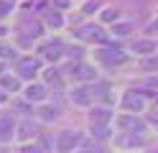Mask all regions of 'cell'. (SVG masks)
Wrapping results in <instances>:
<instances>
[{"instance_id": "obj_8", "label": "cell", "mask_w": 158, "mask_h": 153, "mask_svg": "<svg viewBox=\"0 0 158 153\" xmlns=\"http://www.w3.org/2000/svg\"><path fill=\"white\" fill-rule=\"evenodd\" d=\"M46 97V89H44V84H31L26 89V100L28 102H41Z\"/></svg>"}, {"instance_id": "obj_7", "label": "cell", "mask_w": 158, "mask_h": 153, "mask_svg": "<svg viewBox=\"0 0 158 153\" xmlns=\"http://www.w3.org/2000/svg\"><path fill=\"white\" fill-rule=\"evenodd\" d=\"M97 56H100V59L105 61V64H123V61H125L123 51H117V49H102Z\"/></svg>"}, {"instance_id": "obj_24", "label": "cell", "mask_w": 158, "mask_h": 153, "mask_svg": "<svg viewBox=\"0 0 158 153\" xmlns=\"http://www.w3.org/2000/svg\"><path fill=\"white\" fill-rule=\"evenodd\" d=\"M23 153H44V151H41V146H26Z\"/></svg>"}, {"instance_id": "obj_6", "label": "cell", "mask_w": 158, "mask_h": 153, "mask_svg": "<svg viewBox=\"0 0 158 153\" xmlns=\"http://www.w3.org/2000/svg\"><path fill=\"white\" fill-rule=\"evenodd\" d=\"M72 74L77 79H82V82H92L97 74H94V69L92 66H87V64H72Z\"/></svg>"}, {"instance_id": "obj_13", "label": "cell", "mask_w": 158, "mask_h": 153, "mask_svg": "<svg viewBox=\"0 0 158 153\" xmlns=\"http://www.w3.org/2000/svg\"><path fill=\"white\" fill-rule=\"evenodd\" d=\"M133 51H135V54H153V51H156V44H153V41H135V44H133Z\"/></svg>"}, {"instance_id": "obj_25", "label": "cell", "mask_w": 158, "mask_h": 153, "mask_svg": "<svg viewBox=\"0 0 158 153\" xmlns=\"http://www.w3.org/2000/svg\"><path fill=\"white\" fill-rule=\"evenodd\" d=\"M69 54H72V56H77V59H79V56H82V49H69Z\"/></svg>"}, {"instance_id": "obj_30", "label": "cell", "mask_w": 158, "mask_h": 153, "mask_svg": "<svg viewBox=\"0 0 158 153\" xmlns=\"http://www.w3.org/2000/svg\"><path fill=\"white\" fill-rule=\"evenodd\" d=\"M3 100H5V95H3V92H0V102H3Z\"/></svg>"}, {"instance_id": "obj_9", "label": "cell", "mask_w": 158, "mask_h": 153, "mask_svg": "<svg viewBox=\"0 0 158 153\" xmlns=\"http://www.w3.org/2000/svg\"><path fill=\"white\" fill-rule=\"evenodd\" d=\"M120 128L123 130H138V133H143V120H138V117H130V115H125V117H120Z\"/></svg>"}, {"instance_id": "obj_26", "label": "cell", "mask_w": 158, "mask_h": 153, "mask_svg": "<svg viewBox=\"0 0 158 153\" xmlns=\"http://www.w3.org/2000/svg\"><path fill=\"white\" fill-rule=\"evenodd\" d=\"M8 10H10V5H8V3H0V13H8Z\"/></svg>"}, {"instance_id": "obj_4", "label": "cell", "mask_w": 158, "mask_h": 153, "mask_svg": "<svg viewBox=\"0 0 158 153\" xmlns=\"http://www.w3.org/2000/svg\"><path fill=\"white\" fill-rule=\"evenodd\" d=\"M38 69H41V61H38L36 56H26L18 61V77H28L31 79L33 74H38Z\"/></svg>"}, {"instance_id": "obj_3", "label": "cell", "mask_w": 158, "mask_h": 153, "mask_svg": "<svg viewBox=\"0 0 158 153\" xmlns=\"http://www.w3.org/2000/svg\"><path fill=\"white\" fill-rule=\"evenodd\" d=\"M77 36L82 38V41H107V36H105V31L100 28V26H94V23H87V26H82L77 31Z\"/></svg>"}, {"instance_id": "obj_20", "label": "cell", "mask_w": 158, "mask_h": 153, "mask_svg": "<svg viewBox=\"0 0 158 153\" xmlns=\"http://www.w3.org/2000/svg\"><path fill=\"white\" fill-rule=\"evenodd\" d=\"M0 56H3V59H13V56H15V49H10V46H0Z\"/></svg>"}, {"instance_id": "obj_23", "label": "cell", "mask_w": 158, "mask_h": 153, "mask_svg": "<svg viewBox=\"0 0 158 153\" xmlns=\"http://www.w3.org/2000/svg\"><path fill=\"white\" fill-rule=\"evenodd\" d=\"M115 18H117V10H112V8H107L102 13V20H115Z\"/></svg>"}, {"instance_id": "obj_17", "label": "cell", "mask_w": 158, "mask_h": 153, "mask_svg": "<svg viewBox=\"0 0 158 153\" xmlns=\"http://www.w3.org/2000/svg\"><path fill=\"white\" fill-rule=\"evenodd\" d=\"M92 135H94L97 140H105V138H107V128H105V125H92Z\"/></svg>"}, {"instance_id": "obj_31", "label": "cell", "mask_w": 158, "mask_h": 153, "mask_svg": "<svg viewBox=\"0 0 158 153\" xmlns=\"http://www.w3.org/2000/svg\"><path fill=\"white\" fill-rule=\"evenodd\" d=\"M5 3H8V5H10V3H15V0H5Z\"/></svg>"}, {"instance_id": "obj_10", "label": "cell", "mask_w": 158, "mask_h": 153, "mask_svg": "<svg viewBox=\"0 0 158 153\" xmlns=\"http://www.w3.org/2000/svg\"><path fill=\"white\" fill-rule=\"evenodd\" d=\"M123 105L127 107V110H135V112H140L143 110V100L135 95V92H127L125 95V100H123Z\"/></svg>"}, {"instance_id": "obj_14", "label": "cell", "mask_w": 158, "mask_h": 153, "mask_svg": "<svg viewBox=\"0 0 158 153\" xmlns=\"http://www.w3.org/2000/svg\"><path fill=\"white\" fill-rule=\"evenodd\" d=\"M23 28H26V31H28V33H31L33 38H36V36H41V26H38L36 20H33V23H31V20L26 18V20H23Z\"/></svg>"}, {"instance_id": "obj_27", "label": "cell", "mask_w": 158, "mask_h": 153, "mask_svg": "<svg viewBox=\"0 0 158 153\" xmlns=\"http://www.w3.org/2000/svg\"><path fill=\"white\" fill-rule=\"evenodd\" d=\"M148 31H151V33H158V20H156V23H153L151 28H148Z\"/></svg>"}, {"instance_id": "obj_21", "label": "cell", "mask_w": 158, "mask_h": 153, "mask_svg": "<svg viewBox=\"0 0 158 153\" xmlns=\"http://www.w3.org/2000/svg\"><path fill=\"white\" fill-rule=\"evenodd\" d=\"M41 117H44V120H54V117H56V110H51V107H41Z\"/></svg>"}, {"instance_id": "obj_2", "label": "cell", "mask_w": 158, "mask_h": 153, "mask_svg": "<svg viewBox=\"0 0 158 153\" xmlns=\"http://www.w3.org/2000/svg\"><path fill=\"white\" fill-rule=\"evenodd\" d=\"M100 92H105V87H79L74 95H72V100L77 102V105L87 107V105H92V102H94V97L100 95Z\"/></svg>"}, {"instance_id": "obj_1", "label": "cell", "mask_w": 158, "mask_h": 153, "mask_svg": "<svg viewBox=\"0 0 158 153\" xmlns=\"http://www.w3.org/2000/svg\"><path fill=\"white\" fill-rule=\"evenodd\" d=\"M79 146V133L77 130H61L56 138V151L59 153H69Z\"/></svg>"}, {"instance_id": "obj_28", "label": "cell", "mask_w": 158, "mask_h": 153, "mask_svg": "<svg viewBox=\"0 0 158 153\" xmlns=\"http://www.w3.org/2000/svg\"><path fill=\"white\" fill-rule=\"evenodd\" d=\"M151 122H153V125H158V112H153V115H151Z\"/></svg>"}, {"instance_id": "obj_29", "label": "cell", "mask_w": 158, "mask_h": 153, "mask_svg": "<svg viewBox=\"0 0 158 153\" xmlns=\"http://www.w3.org/2000/svg\"><path fill=\"white\" fill-rule=\"evenodd\" d=\"M56 5H59V8H64V5H69V0H56Z\"/></svg>"}, {"instance_id": "obj_12", "label": "cell", "mask_w": 158, "mask_h": 153, "mask_svg": "<svg viewBox=\"0 0 158 153\" xmlns=\"http://www.w3.org/2000/svg\"><path fill=\"white\" fill-rule=\"evenodd\" d=\"M0 87H3L5 92H18V89H21V82H18L15 77H0Z\"/></svg>"}, {"instance_id": "obj_16", "label": "cell", "mask_w": 158, "mask_h": 153, "mask_svg": "<svg viewBox=\"0 0 158 153\" xmlns=\"http://www.w3.org/2000/svg\"><path fill=\"white\" fill-rule=\"evenodd\" d=\"M46 23L51 26V28H59L64 20H61V15H59V13H46Z\"/></svg>"}, {"instance_id": "obj_5", "label": "cell", "mask_w": 158, "mask_h": 153, "mask_svg": "<svg viewBox=\"0 0 158 153\" xmlns=\"http://www.w3.org/2000/svg\"><path fill=\"white\" fill-rule=\"evenodd\" d=\"M41 56H46L48 61H56V59H61V56H64V44H61V41L46 44V46L41 49Z\"/></svg>"}, {"instance_id": "obj_22", "label": "cell", "mask_w": 158, "mask_h": 153, "mask_svg": "<svg viewBox=\"0 0 158 153\" xmlns=\"http://www.w3.org/2000/svg\"><path fill=\"white\" fill-rule=\"evenodd\" d=\"M143 66H145V69H158V56H156V59H153V56L143 59Z\"/></svg>"}, {"instance_id": "obj_11", "label": "cell", "mask_w": 158, "mask_h": 153, "mask_svg": "<svg viewBox=\"0 0 158 153\" xmlns=\"http://www.w3.org/2000/svg\"><path fill=\"white\" fill-rule=\"evenodd\" d=\"M107 120H110V110L107 107L92 110V125H107Z\"/></svg>"}, {"instance_id": "obj_15", "label": "cell", "mask_w": 158, "mask_h": 153, "mask_svg": "<svg viewBox=\"0 0 158 153\" xmlns=\"http://www.w3.org/2000/svg\"><path fill=\"white\" fill-rule=\"evenodd\" d=\"M10 133H13V122L8 120V117H0V138L10 135Z\"/></svg>"}, {"instance_id": "obj_19", "label": "cell", "mask_w": 158, "mask_h": 153, "mask_svg": "<svg viewBox=\"0 0 158 153\" xmlns=\"http://www.w3.org/2000/svg\"><path fill=\"white\" fill-rule=\"evenodd\" d=\"M130 31H133V26H127V23H117L115 26V33L117 36H125V33H130Z\"/></svg>"}, {"instance_id": "obj_18", "label": "cell", "mask_w": 158, "mask_h": 153, "mask_svg": "<svg viewBox=\"0 0 158 153\" xmlns=\"http://www.w3.org/2000/svg\"><path fill=\"white\" fill-rule=\"evenodd\" d=\"M46 82H48V84H61V79H59V71H54V69H48L46 71Z\"/></svg>"}]
</instances>
